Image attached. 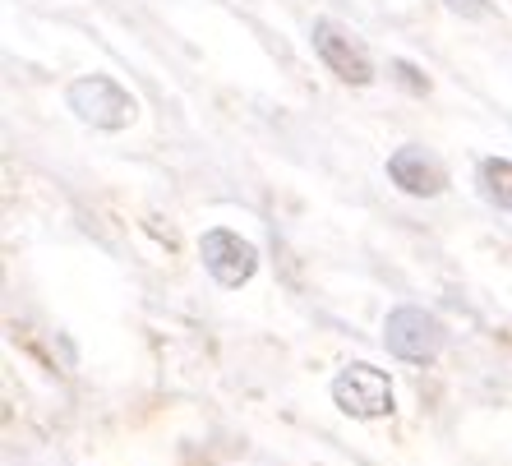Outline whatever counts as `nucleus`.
I'll use <instances>...</instances> for the list:
<instances>
[{
	"mask_svg": "<svg viewBox=\"0 0 512 466\" xmlns=\"http://www.w3.org/2000/svg\"><path fill=\"white\" fill-rule=\"evenodd\" d=\"M310 37H314V51H319V60L337 74V79H342V84L370 88L374 79H379V74H374L370 47H365V42H360L351 28L337 24V19H314Z\"/></svg>",
	"mask_w": 512,
	"mask_h": 466,
	"instance_id": "7ed1b4c3",
	"label": "nucleus"
},
{
	"mask_svg": "<svg viewBox=\"0 0 512 466\" xmlns=\"http://www.w3.org/2000/svg\"><path fill=\"white\" fill-rule=\"evenodd\" d=\"M476 180H480V194H485L489 204L499 208V213H512V162L508 157H485Z\"/></svg>",
	"mask_w": 512,
	"mask_h": 466,
	"instance_id": "0eeeda50",
	"label": "nucleus"
},
{
	"mask_svg": "<svg viewBox=\"0 0 512 466\" xmlns=\"http://www.w3.org/2000/svg\"><path fill=\"white\" fill-rule=\"evenodd\" d=\"M388 180L411 199H439L448 190V167L420 144H406L388 157Z\"/></svg>",
	"mask_w": 512,
	"mask_h": 466,
	"instance_id": "423d86ee",
	"label": "nucleus"
},
{
	"mask_svg": "<svg viewBox=\"0 0 512 466\" xmlns=\"http://www.w3.org/2000/svg\"><path fill=\"white\" fill-rule=\"evenodd\" d=\"M383 347L393 351L397 360H411V365H429L439 360L448 347V328H443L434 314L416 310V305H402L383 319Z\"/></svg>",
	"mask_w": 512,
	"mask_h": 466,
	"instance_id": "f03ea898",
	"label": "nucleus"
},
{
	"mask_svg": "<svg viewBox=\"0 0 512 466\" xmlns=\"http://www.w3.org/2000/svg\"><path fill=\"white\" fill-rule=\"evenodd\" d=\"M65 102H70L74 116L84 120V125H93V130H125V125L139 116V102H134L111 74H84V79H74Z\"/></svg>",
	"mask_w": 512,
	"mask_h": 466,
	"instance_id": "f257e3e1",
	"label": "nucleus"
},
{
	"mask_svg": "<svg viewBox=\"0 0 512 466\" xmlns=\"http://www.w3.org/2000/svg\"><path fill=\"white\" fill-rule=\"evenodd\" d=\"M333 402L356 420L393 416V383H388L383 370L356 360V365H346V370L333 379Z\"/></svg>",
	"mask_w": 512,
	"mask_h": 466,
	"instance_id": "20e7f679",
	"label": "nucleus"
},
{
	"mask_svg": "<svg viewBox=\"0 0 512 466\" xmlns=\"http://www.w3.org/2000/svg\"><path fill=\"white\" fill-rule=\"evenodd\" d=\"M199 259H203V268L213 273L217 287H227V291L245 287V282L259 273V250H254L250 240H240L236 231H227V227L203 231L199 236Z\"/></svg>",
	"mask_w": 512,
	"mask_h": 466,
	"instance_id": "39448f33",
	"label": "nucleus"
},
{
	"mask_svg": "<svg viewBox=\"0 0 512 466\" xmlns=\"http://www.w3.org/2000/svg\"><path fill=\"white\" fill-rule=\"evenodd\" d=\"M453 14H462V19H485L489 10H494V0H443Z\"/></svg>",
	"mask_w": 512,
	"mask_h": 466,
	"instance_id": "1a4fd4ad",
	"label": "nucleus"
},
{
	"mask_svg": "<svg viewBox=\"0 0 512 466\" xmlns=\"http://www.w3.org/2000/svg\"><path fill=\"white\" fill-rule=\"evenodd\" d=\"M388 79H393L397 88H406L411 97H425L429 88H434V84H429V74L420 70L416 60H406V56H393V60H388Z\"/></svg>",
	"mask_w": 512,
	"mask_h": 466,
	"instance_id": "6e6552de",
	"label": "nucleus"
}]
</instances>
